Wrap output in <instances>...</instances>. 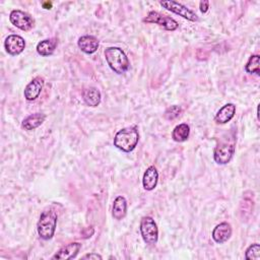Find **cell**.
Masks as SVG:
<instances>
[{
  "label": "cell",
  "mask_w": 260,
  "mask_h": 260,
  "mask_svg": "<svg viewBox=\"0 0 260 260\" xmlns=\"http://www.w3.org/2000/svg\"><path fill=\"white\" fill-rule=\"evenodd\" d=\"M235 114H236V106L232 103L226 104L217 113L215 117V122L217 124H226L234 118Z\"/></svg>",
  "instance_id": "9a60e30c"
},
{
  "label": "cell",
  "mask_w": 260,
  "mask_h": 260,
  "mask_svg": "<svg viewBox=\"0 0 260 260\" xmlns=\"http://www.w3.org/2000/svg\"><path fill=\"white\" fill-rule=\"evenodd\" d=\"M140 234L143 241L148 245H154L159 238V229L151 217H143L140 222Z\"/></svg>",
  "instance_id": "5b68a950"
},
{
  "label": "cell",
  "mask_w": 260,
  "mask_h": 260,
  "mask_svg": "<svg viewBox=\"0 0 260 260\" xmlns=\"http://www.w3.org/2000/svg\"><path fill=\"white\" fill-rule=\"evenodd\" d=\"M57 44H58V41L55 38L46 39V40L41 41L37 45L36 49H37V52L39 55H41L43 57H47V56H51L55 52Z\"/></svg>",
  "instance_id": "ac0fdd59"
},
{
  "label": "cell",
  "mask_w": 260,
  "mask_h": 260,
  "mask_svg": "<svg viewBox=\"0 0 260 260\" xmlns=\"http://www.w3.org/2000/svg\"><path fill=\"white\" fill-rule=\"evenodd\" d=\"M84 103L90 107H97L101 103V92L97 88H89L84 90L82 94Z\"/></svg>",
  "instance_id": "e0dca14e"
},
{
  "label": "cell",
  "mask_w": 260,
  "mask_h": 260,
  "mask_svg": "<svg viewBox=\"0 0 260 260\" xmlns=\"http://www.w3.org/2000/svg\"><path fill=\"white\" fill-rule=\"evenodd\" d=\"M139 141V133L136 126H129L119 130L114 137V146L124 152L132 151Z\"/></svg>",
  "instance_id": "6da1fadb"
},
{
  "label": "cell",
  "mask_w": 260,
  "mask_h": 260,
  "mask_svg": "<svg viewBox=\"0 0 260 260\" xmlns=\"http://www.w3.org/2000/svg\"><path fill=\"white\" fill-rule=\"evenodd\" d=\"M81 249V244L77 242L70 243L68 245L63 246L53 257L52 259H58V260H66V259H73L77 256L78 252Z\"/></svg>",
  "instance_id": "8fae6325"
},
{
  "label": "cell",
  "mask_w": 260,
  "mask_h": 260,
  "mask_svg": "<svg viewBox=\"0 0 260 260\" xmlns=\"http://www.w3.org/2000/svg\"><path fill=\"white\" fill-rule=\"evenodd\" d=\"M232 236V227L228 223H221L213 231V239L215 242L222 244L227 242Z\"/></svg>",
  "instance_id": "4fadbf2b"
},
{
  "label": "cell",
  "mask_w": 260,
  "mask_h": 260,
  "mask_svg": "<svg viewBox=\"0 0 260 260\" xmlns=\"http://www.w3.org/2000/svg\"><path fill=\"white\" fill-rule=\"evenodd\" d=\"M160 5L167 11H169L171 13H174V14L186 19L187 21H190V22H198L199 21L197 15L194 12H192L191 10H189L188 8H186L185 6H183L179 3L173 2V0H168V2H160Z\"/></svg>",
  "instance_id": "52a82bcc"
},
{
  "label": "cell",
  "mask_w": 260,
  "mask_h": 260,
  "mask_svg": "<svg viewBox=\"0 0 260 260\" xmlns=\"http://www.w3.org/2000/svg\"><path fill=\"white\" fill-rule=\"evenodd\" d=\"M81 258L82 259H95V260H98V259H102L103 257L101 255H99L98 253H90V254H85Z\"/></svg>",
  "instance_id": "d4e9b609"
},
{
  "label": "cell",
  "mask_w": 260,
  "mask_h": 260,
  "mask_svg": "<svg viewBox=\"0 0 260 260\" xmlns=\"http://www.w3.org/2000/svg\"><path fill=\"white\" fill-rule=\"evenodd\" d=\"M144 23L147 24H154L162 28H164L166 31H176L179 28V24L170 17L164 16L158 12H149L146 18L143 19Z\"/></svg>",
  "instance_id": "8992f818"
},
{
  "label": "cell",
  "mask_w": 260,
  "mask_h": 260,
  "mask_svg": "<svg viewBox=\"0 0 260 260\" xmlns=\"http://www.w3.org/2000/svg\"><path fill=\"white\" fill-rule=\"evenodd\" d=\"M245 258L248 260H259L260 259V246L259 244L255 243L249 246V248L246 250Z\"/></svg>",
  "instance_id": "603a6c76"
},
{
  "label": "cell",
  "mask_w": 260,
  "mask_h": 260,
  "mask_svg": "<svg viewBox=\"0 0 260 260\" xmlns=\"http://www.w3.org/2000/svg\"><path fill=\"white\" fill-rule=\"evenodd\" d=\"M259 55H252L248 62L246 63L245 65V70L248 72V73H255L256 75H259L260 74V69H259Z\"/></svg>",
  "instance_id": "44dd1931"
},
{
  "label": "cell",
  "mask_w": 260,
  "mask_h": 260,
  "mask_svg": "<svg viewBox=\"0 0 260 260\" xmlns=\"http://www.w3.org/2000/svg\"><path fill=\"white\" fill-rule=\"evenodd\" d=\"M190 134V127L186 123H182L177 125L172 132V138L176 142L186 141Z\"/></svg>",
  "instance_id": "ffe728a7"
},
{
  "label": "cell",
  "mask_w": 260,
  "mask_h": 260,
  "mask_svg": "<svg viewBox=\"0 0 260 260\" xmlns=\"http://www.w3.org/2000/svg\"><path fill=\"white\" fill-rule=\"evenodd\" d=\"M10 21L15 27H17L18 29L24 32H28L32 30L35 24L34 20L31 18L30 15L20 10H15L11 13Z\"/></svg>",
  "instance_id": "ba28073f"
},
{
  "label": "cell",
  "mask_w": 260,
  "mask_h": 260,
  "mask_svg": "<svg viewBox=\"0 0 260 260\" xmlns=\"http://www.w3.org/2000/svg\"><path fill=\"white\" fill-rule=\"evenodd\" d=\"M43 7H44V9H45V10H51L52 5H51V4H49V3H46V4H44V5H43Z\"/></svg>",
  "instance_id": "484cf974"
},
{
  "label": "cell",
  "mask_w": 260,
  "mask_h": 260,
  "mask_svg": "<svg viewBox=\"0 0 260 260\" xmlns=\"http://www.w3.org/2000/svg\"><path fill=\"white\" fill-rule=\"evenodd\" d=\"M44 88V78L41 76L35 77L27 86L24 91L25 99L29 102L35 101L39 98L42 90Z\"/></svg>",
  "instance_id": "30bf717a"
},
{
  "label": "cell",
  "mask_w": 260,
  "mask_h": 260,
  "mask_svg": "<svg viewBox=\"0 0 260 260\" xmlns=\"http://www.w3.org/2000/svg\"><path fill=\"white\" fill-rule=\"evenodd\" d=\"M182 113V108L180 106L174 105V106H171L169 107L164 114V118L166 120H174L176 118H178Z\"/></svg>",
  "instance_id": "7402d4cb"
},
{
  "label": "cell",
  "mask_w": 260,
  "mask_h": 260,
  "mask_svg": "<svg viewBox=\"0 0 260 260\" xmlns=\"http://www.w3.org/2000/svg\"><path fill=\"white\" fill-rule=\"evenodd\" d=\"M77 45L78 48L85 54H93L99 48V40L94 36L85 35L78 39Z\"/></svg>",
  "instance_id": "7c38bea8"
},
{
  "label": "cell",
  "mask_w": 260,
  "mask_h": 260,
  "mask_svg": "<svg viewBox=\"0 0 260 260\" xmlns=\"http://www.w3.org/2000/svg\"><path fill=\"white\" fill-rule=\"evenodd\" d=\"M235 153V140H223L215 148L214 159L219 165H226L231 162Z\"/></svg>",
  "instance_id": "277c9868"
},
{
  "label": "cell",
  "mask_w": 260,
  "mask_h": 260,
  "mask_svg": "<svg viewBox=\"0 0 260 260\" xmlns=\"http://www.w3.org/2000/svg\"><path fill=\"white\" fill-rule=\"evenodd\" d=\"M5 48L12 56L20 55L26 49V41L19 35H10L5 41Z\"/></svg>",
  "instance_id": "9c48e42d"
},
{
  "label": "cell",
  "mask_w": 260,
  "mask_h": 260,
  "mask_svg": "<svg viewBox=\"0 0 260 260\" xmlns=\"http://www.w3.org/2000/svg\"><path fill=\"white\" fill-rule=\"evenodd\" d=\"M45 120H46L45 114L35 113V114H32V115L28 116L27 118H25L22 122V126H23V128H25L26 130H29V131L35 130L36 128L41 126Z\"/></svg>",
  "instance_id": "2e32d148"
},
{
  "label": "cell",
  "mask_w": 260,
  "mask_h": 260,
  "mask_svg": "<svg viewBox=\"0 0 260 260\" xmlns=\"http://www.w3.org/2000/svg\"><path fill=\"white\" fill-rule=\"evenodd\" d=\"M158 180H159V173L157 168L153 166L148 167L144 172L143 178H142L143 188L147 191L153 190L157 187Z\"/></svg>",
  "instance_id": "5bb4252c"
},
{
  "label": "cell",
  "mask_w": 260,
  "mask_h": 260,
  "mask_svg": "<svg viewBox=\"0 0 260 260\" xmlns=\"http://www.w3.org/2000/svg\"><path fill=\"white\" fill-rule=\"evenodd\" d=\"M105 58L109 67L117 74H124L130 66L125 52L118 47H109L105 50Z\"/></svg>",
  "instance_id": "7a4b0ae2"
},
{
  "label": "cell",
  "mask_w": 260,
  "mask_h": 260,
  "mask_svg": "<svg viewBox=\"0 0 260 260\" xmlns=\"http://www.w3.org/2000/svg\"><path fill=\"white\" fill-rule=\"evenodd\" d=\"M57 214L53 210L44 211L39 219L37 230L41 239L50 240L53 238L57 226Z\"/></svg>",
  "instance_id": "3957f363"
},
{
  "label": "cell",
  "mask_w": 260,
  "mask_h": 260,
  "mask_svg": "<svg viewBox=\"0 0 260 260\" xmlns=\"http://www.w3.org/2000/svg\"><path fill=\"white\" fill-rule=\"evenodd\" d=\"M199 9H200V12L202 14H205L209 12V9H210V3L207 2V0H203V2H200L199 4Z\"/></svg>",
  "instance_id": "cb8c5ba5"
},
{
  "label": "cell",
  "mask_w": 260,
  "mask_h": 260,
  "mask_svg": "<svg viewBox=\"0 0 260 260\" xmlns=\"http://www.w3.org/2000/svg\"><path fill=\"white\" fill-rule=\"evenodd\" d=\"M126 214H127V201L125 197L123 196L116 197L112 207L113 218L117 221H121L126 217Z\"/></svg>",
  "instance_id": "d6986e66"
}]
</instances>
